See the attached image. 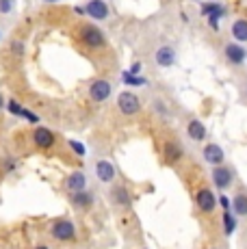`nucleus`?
Returning a JSON list of instances; mask_svg holds the SVG:
<instances>
[{
  "instance_id": "14",
  "label": "nucleus",
  "mask_w": 247,
  "mask_h": 249,
  "mask_svg": "<svg viewBox=\"0 0 247 249\" xmlns=\"http://www.w3.org/2000/svg\"><path fill=\"white\" fill-rule=\"evenodd\" d=\"M111 202L115 204L117 208H130L132 206V195L124 184H115L113 186V191H111Z\"/></svg>"
},
{
  "instance_id": "4",
  "label": "nucleus",
  "mask_w": 247,
  "mask_h": 249,
  "mask_svg": "<svg viewBox=\"0 0 247 249\" xmlns=\"http://www.w3.org/2000/svg\"><path fill=\"white\" fill-rule=\"evenodd\" d=\"M202 13L208 18V24H211L212 31H219V20L228 16V9L219 2H206L202 4Z\"/></svg>"
},
{
  "instance_id": "18",
  "label": "nucleus",
  "mask_w": 247,
  "mask_h": 249,
  "mask_svg": "<svg viewBox=\"0 0 247 249\" xmlns=\"http://www.w3.org/2000/svg\"><path fill=\"white\" fill-rule=\"evenodd\" d=\"M163 154H165V159H167V162H178L180 159H182V154H184V147L180 145V143H176V141H167L165 143V147H163Z\"/></svg>"
},
{
  "instance_id": "19",
  "label": "nucleus",
  "mask_w": 247,
  "mask_h": 249,
  "mask_svg": "<svg viewBox=\"0 0 247 249\" xmlns=\"http://www.w3.org/2000/svg\"><path fill=\"white\" fill-rule=\"evenodd\" d=\"M236 214L232 213V210H223V214H221V228H223V234L226 236H232L234 234V230H236Z\"/></svg>"
},
{
  "instance_id": "31",
  "label": "nucleus",
  "mask_w": 247,
  "mask_h": 249,
  "mask_svg": "<svg viewBox=\"0 0 247 249\" xmlns=\"http://www.w3.org/2000/svg\"><path fill=\"white\" fill-rule=\"evenodd\" d=\"M2 107H4V98H2V93H0V111H2Z\"/></svg>"
},
{
  "instance_id": "26",
  "label": "nucleus",
  "mask_w": 247,
  "mask_h": 249,
  "mask_svg": "<svg viewBox=\"0 0 247 249\" xmlns=\"http://www.w3.org/2000/svg\"><path fill=\"white\" fill-rule=\"evenodd\" d=\"M20 117H24L26 122H31V124H39V115H35L33 111H28V108H22V115Z\"/></svg>"
},
{
  "instance_id": "6",
  "label": "nucleus",
  "mask_w": 247,
  "mask_h": 249,
  "mask_svg": "<svg viewBox=\"0 0 247 249\" xmlns=\"http://www.w3.org/2000/svg\"><path fill=\"white\" fill-rule=\"evenodd\" d=\"M117 107H120V111L124 115H137L141 108V102L132 91H122V93L117 95Z\"/></svg>"
},
{
  "instance_id": "23",
  "label": "nucleus",
  "mask_w": 247,
  "mask_h": 249,
  "mask_svg": "<svg viewBox=\"0 0 247 249\" xmlns=\"http://www.w3.org/2000/svg\"><path fill=\"white\" fill-rule=\"evenodd\" d=\"M68 145H70V150H72L74 154L78 156V159H83V156L87 154V147H85L80 141H76V139H70V141H68Z\"/></svg>"
},
{
  "instance_id": "22",
  "label": "nucleus",
  "mask_w": 247,
  "mask_h": 249,
  "mask_svg": "<svg viewBox=\"0 0 247 249\" xmlns=\"http://www.w3.org/2000/svg\"><path fill=\"white\" fill-rule=\"evenodd\" d=\"M122 83L124 85H130V87H145V85H148V80H145L143 76H135V74H130L128 70H124L122 71Z\"/></svg>"
},
{
  "instance_id": "21",
  "label": "nucleus",
  "mask_w": 247,
  "mask_h": 249,
  "mask_svg": "<svg viewBox=\"0 0 247 249\" xmlns=\"http://www.w3.org/2000/svg\"><path fill=\"white\" fill-rule=\"evenodd\" d=\"M232 35H234L236 44H239V41H247V20L245 18H241V20H236L232 24Z\"/></svg>"
},
{
  "instance_id": "16",
  "label": "nucleus",
  "mask_w": 247,
  "mask_h": 249,
  "mask_svg": "<svg viewBox=\"0 0 247 249\" xmlns=\"http://www.w3.org/2000/svg\"><path fill=\"white\" fill-rule=\"evenodd\" d=\"M70 202H72L74 208L78 210H87L91 208L93 202H96V195L91 193V191H80V193H70Z\"/></svg>"
},
{
  "instance_id": "20",
  "label": "nucleus",
  "mask_w": 247,
  "mask_h": 249,
  "mask_svg": "<svg viewBox=\"0 0 247 249\" xmlns=\"http://www.w3.org/2000/svg\"><path fill=\"white\" fill-rule=\"evenodd\" d=\"M232 213L239 217H247V193H239L232 197Z\"/></svg>"
},
{
  "instance_id": "35",
  "label": "nucleus",
  "mask_w": 247,
  "mask_h": 249,
  "mask_svg": "<svg viewBox=\"0 0 247 249\" xmlns=\"http://www.w3.org/2000/svg\"><path fill=\"white\" fill-rule=\"evenodd\" d=\"M141 249H148V247H141Z\"/></svg>"
},
{
  "instance_id": "24",
  "label": "nucleus",
  "mask_w": 247,
  "mask_h": 249,
  "mask_svg": "<svg viewBox=\"0 0 247 249\" xmlns=\"http://www.w3.org/2000/svg\"><path fill=\"white\" fill-rule=\"evenodd\" d=\"M13 7H16V0H0V13H11Z\"/></svg>"
},
{
  "instance_id": "11",
  "label": "nucleus",
  "mask_w": 247,
  "mask_h": 249,
  "mask_svg": "<svg viewBox=\"0 0 247 249\" xmlns=\"http://www.w3.org/2000/svg\"><path fill=\"white\" fill-rule=\"evenodd\" d=\"M93 169H96V176H98V180L102 182V184H111V182L115 180V176H117L115 165H113L111 160H106V159L98 160Z\"/></svg>"
},
{
  "instance_id": "33",
  "label": "nucleus",
  "mask_w": 247,
  "mask_h": 249,
  "mask_svg": "<svg viewBox=\"0 0 247 249\" xmlns=\"http://www.w3.org/2000/svg\"><path fill=\"white\" fill-rule=\"evenodd\" d=\"M37 249H48V247H37Z\"/></svg>"
},
{
  "instance_id": "29",
  "label": "nucleus",
  "mask_w": 247,
  "mask_h": 249,
  "mask_svg": "<svg viewBox=\"0 0 247 249\" xmlns=\"http://www.w3.org/2000/svg\"><path fill=\"white\" fill-rule=\"evenodd\" d=\"M128 71H130V74H135V76H139V71H141V63H135V65H132V68L128 70Z\"/></svg>"
},
{
  "instance_id": "30",
  "label": "nucleus",
  "mask_w": 247,
  "mask_h": 249,
  "mask_svg": "<svg viewBox=\"0 0 247 249\" xmlns=\"http://www.w3.org/2000/svg\"><path fill=\"white\" fill-rule=\"evenodd\" d=\"M4 169L13 171V169H16V160H7V162H4Z\"/></svg>"
},
{
  "instance_id": "7",
  "label": "nucleus",
  "mask_w": 247,
  "mask_h": 249,
  "mask_svg": "<svg viewBox=\"0 0 247 249\" xmlns=\"http://www.w3.org/2000/svg\"><path fill=\"white\" fill-rule=\"evenodd\" d=\"M202 159L208 162V165L217 167V165H223V159H226V152L219 143H206L202 147Z\"/></svg>"
},
{
  "instance_id": "32",
  "label": "nucleus",
  "mask_w": 247,
  "mask_h": 249,
  "mask_svg": "<svg viewBox=\"0 0 247 249\" xmlns=\"http://www.w3.org/2000/svg\"><path fill=\"white\" fill-rule=\"evenodd\" d=\"M44 2H59V0H44Z\"/></svg>"
},
{
  "instance_id": "15",
  "label": "nucleus",
  "mask_w": 247,
  "mask_h": 249,
  "mask_svg": "<svg viewBox=\"0 0 247 249\" xmlns=\"http://www.w3.org/2000/svg\"><path fill=\"white\" fill-rule=\"evenodd\" d=\"M176 59H178V54H176V50L172 46H160L154 52V61L160 68H172V65H176Z\"/></svg>"
},
{
  "instance_id": "9",
  "label": "nucleus",
  "mask_w": 247,
  "mask_h": 249,
  "mask_svg": "<svg viewBox=\"0 0 247 249\" xmlns=\"http://www.w3.org/2000/svg\"><path fill=\"white\" fill-rule=\"evenodd\" d=\"M223 54H226V61L230 65H243L247 61V50L243 46H239L236 41H230L223 48Z\"/></svg>"
},
{
  "instance_id": "8",
  "label": "nucleus",
  "mask_w": 247,
  "mask_h": 249,
  "mask_svg": "<svg viewBox=\"0 0 247 249\" xmlns=\"http://www.w3.org/2000/svg\"><path fill=\"white\" fill-rule=\"evenodd\" d=\"M111 91H113V87L108 80L98 78V80H93L91 87H89V98H91L93 102H106V100L111 98Z\"/></svg>"
},
{
  "instance_id": "34",
  "label": "nucleus",
  "mask_w": 247,
  "mask_h": 249,
  "mask_svg": "<svg viewBox=\"0 0 247 249\" xmlns=\"http://www.w3.org/2000/svg\"><path fill=\"white\" fill-rule=\"evenodd\" d=\"M208 249H217V247H208Z\"/></svg>"
},
{
  "instance_id": "12",
  "label": "nucleus",
  "mask_w": 247,
  "mask_h": 249,
  "mask_svg": "<svg viewBox=\"0 0 247 249\" xmlns=\"http://www.w3.org/2000/svg\"><path fill=\"white\" fill-rule=\"evenodd\" d=\"M85 13L100 22V20H106V18L111 16V9H108V4L104 2V0H89V2L85 4Z\"/></svg>"
},
{
  "instance_id": "5",
  "label": "nucleus",
  "mask_w": 247,
  "mask_h": 249,
  "mask_svg": "<svg viewBox=\"0 0 247 249\" xmlns=\"http://www.w3.org/2000/svg\"><path fill=\"white\" fill-rule=\"evenodd\" d=\"M195 206H197V210L199 213H212V210L217 208V195L212 193L208 186H204V189H199L197 193H195Z\"/></svg>"
},
{
  "instance_id": "25",
  "label": "nucleus",
  "mask_w": 247,
  "mask_h": 249,
  "mask_svg": "<svg viewBox=\"0 0 247 249\" xmlns=\"http://www.w3.org/2000/svg\"><path fill=\"white\" fill-rule=\"evenodd\" d=\"M7 108H9V113H11V115H18V117H20V115H22V108H24V107H22V104H18L16 100H9Z\"/></svg>"
},
{
  "instance_id": "10",
  "label": "nucleus",
  "mask_w": 247,
  "mask_h": 249,
  "mask_svg": "<svg viewBox=\"0 0 247 249\" xmlns=\"http://www.w3.org/2000/svg\"><path fill=\"white\" fill-rule=\"evenodd\" d=\"M33 141H35V145L39 147V150H50V147H54L56 137H54V132H52L50 128L37 126L35 132H33Z\"/></svg>"
},
{
  "instance_id": "27",
  "label": "nucleus",
  "mask_w": 247,
  "mask_h": 249,
  "mask_svg": "<svg viewBox=\"0 0 247 249\" xmlns=\"http://www.w3.org/2000/svg\"><path fill=\"white\" fill-rule=\"evenodd\" d=\"M217 204H219L223 210H232V199L228 197V195H219V197H217Z\"/></svg>"
},
{
  "instance_id": "13",
  "label": "nucleus",
  "mask_w": 247,
  "mask_h": 249,
  "mask_svg": "<svg viewBox=\"0 0 247 249\" xmlns=\"http://www.w3.org/2000/svg\"><path fill=\"white\" fill-rule=\"evenodd\" d=\"M87 174L85 171H72V174L65 178V189L70 191V193H80V191H87Z\"/></svg>"
},
{
  "instance_id": "17",
  "label": "nucleus",
  "mask_w": 247,
  "mask_h": 249,
  "mask_svg": "<svg viewBox=\"0 0 247 249\" xmlns=\"http://www.w3.org/2000/svg\"><path fill=\"white\" fill-rule=\"evenodd\" d=\"M187 137L191 139V141H204V139L208 137V130H206V126H204L199 119H191V122L187 124Z\"/></svg>"
},
{
  "instance_id": "1",
  "label": "nucleus",
  "mask_w": 247,
  "mask_h": 249,
  "mask_svg": "<svg viewBox=\"0 0 247 249\" xmlns=\"http://www.w3.org/2000/svg\"><path fill=\"white\" fill-rule=\"evenodd\" d=\"M50 234H52V238L59 243H72V241H76V226L72 219H65V217L56 219L50 228Z\"/></svg>"
},
{
  "instance_id": "3",
  "label": "nucleus",
  "mask_w": 247,
  "mask_h": 249,
  "mask_svg": "<svg viewBox=\"0 0 247 249\" xmlns=\"http://www.w3.org/2000/svg\"><path fill=\"white\" fill-rule=\"evenodd\" d=\"M211 178H212V186H215V189L226 191V189H230V186L234 184V169L223 162V165L212 167Z\"/></svg>"
},
{
  "instance_id": "2",
  "label": "nucleus",
  "mask_w": 247,
  "mask_h": 249,
  "mask_svg": "<svg viewBox=\"0 0 247 249\" xmlns=\"http://www.w3.org/2000/svg\"><path fill=\"white\" fill-rule=\"evenodd\" d=\"M80 39L87 48L91 50H100V48L106 46V37L102 35V31L96 26V24H85L80 26Z\"/></svg>"
},
{
  "instance_id": "28",
  "label": "nucleus",
  "mask_w": 247,
  "mask_h": 249,
  "mask_svg": "<svg viewBox=\"0 0 247 249\" xmlns=\"http://www.w3.org/2000/svg\"><path fill=\"white\" fill-rule=\"evenodd\" d=\"M11 50H13V54H24V44L20 39H16L11 44Z\"/></svg>"
}]
</instances>
